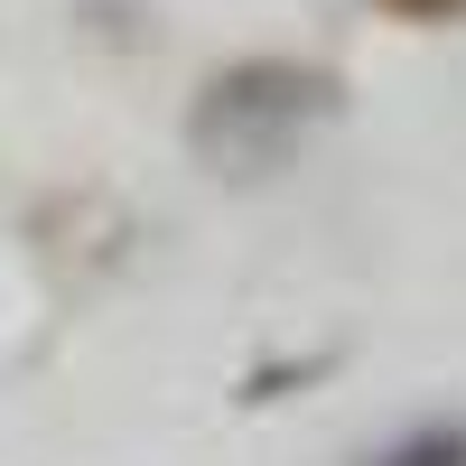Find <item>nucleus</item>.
Wrapping results in <instances>:
<instances>
[{
  "mask_svg": "<svg viewBox=\"0 0 466 466\" xmlns=\"http://www.w3.org/2000/svg\"><path fill=\"white\" fill-rule=\"evenodd\" d=\"M345 112V85L327 66H299V56H243L197 85L187 103V149H197L206 177H233L252 187L270 168H289L308 140Z\"/></svg>",
  "mask_w": 466,
  "mask_h": 466,
  "instance_id": "obj_1",
  "label": "nucleus"
},
{
  "mask_svg": "<svg viewBox=\"0 0 466 466\" xmlns=\"http://www.w3.org/2000/svg\"><path fill=\"white\" fill-rule=\"evenodd\" d=\"M373 466H466V420H430V430L392 439Z\"/></svg>",
  "mask_w": 466,
  "mask_h": 466,
  "instance_id": "obj_2",
  "label": "nucleus"
},
{
  "mask_svg": "<svg viewBox=\"0 0 466 466\" xmlns=\"http://www.w3.org/2000/svg\"><path fill=\"white\" fill-rule=\"evenodd\" d=\"M382 10H401V19H457L466 0H382Z\"/></svg>",
  "mask_w": 466,
  "mask_h": 466,
  "instance_id": "obj_3",
  "label": "nucleus"
}]
</instances>
